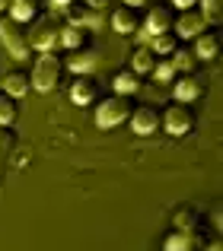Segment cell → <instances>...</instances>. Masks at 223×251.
Segmentation results:
<instances>
[{
	"mask_svg": "<svg viewBox=\"0 0 223 251\" xmlns=\"http://www.w3.org/2000/svg\"><path fill=\"white\" fill-rule=\"evenodd\" d=\"M160 127L172 137H185L198 127V111L192 108L188 102H172L166 111L160 115Z\"/></svg>",
	"mask_w": 223,
	"mask_h": 251,
	"instance_id": "6da1fadb",
	"label": "cell"
},
{
	"mask_svg": "<svg viewBox=\"0 0 223 251\" xmlns=\"http://www.w3.org/2000/svg\"><path fill=\"white\" fill-rule=\"evenodd\" d=\"M131 108H134V105H131V96L115 92V96L102 99V102L96 105V124H99L102 130H112V127H118V124L128 121Z\"/></svg>",
	"mask_w": 223,
	"mask_h": 251,
	"instance_id": "7a4b0ae2",
	"label": "cell"
},
{
	"mask_svg": "<svg viewBox=\"0 0 223 251\" xmlns=\"http://www.w3.org/2000/svg\"><path fill=\"white\" fill-rule=\"evenodd\" d=\"M61 70H64L61 57L51 54V51H42V54H38V61H35V67H32V74H29L32 89L51 92V89L57 86V80H61Z\"/></svg>",
	"mask_w": 223,
	"mask_h": 251,
	"instance_id": "3957f363",
	"label": "cell"
},
{
	"mask_svg": "<svg viewBox=\"0 0 223 251\" xmlns=\"http://www.w3.org/2000/svg\"><path fill=\"white\" fill-rule=\"evenodd\" d=\"M57 32H61V23L55 16H35L32 25L26 29V38H29V48L35 51H51L57 45Z\"/></svg>",
	"mask_w": 223,
	"mask_h": 251,
	"instance_id": "277c9868",
	"label": "cell"
},
{
	"mask_svg": "<svg viewBox=\"0 0 223 251\" xmlns=\"http://www.w3.org/2000/svg\"><path fill=\"white\" fill-rule=\"evenodd\" d=\"M0 42H3V48L10 51L16 61H23V57H29V38H26V25L16 23V19L3 16L0 19Z\"/></svg>",
	"mask_w": 223,
	"mask_h": 251,
	"instance_id": "5b68a950",
	"label": "cell"
},
{
	"mask_svg": "<svg viewBox=\"0 0 223 251\" xmlns=\"http://www.w3.org/2000/svg\"><path fill=\"white\" fill-rule=\"evenodd\" d=\"M204 92H207V76L198 74V70L175 80V102H198Z\"/></svg>",
	"mask_w": 223,
	"mask_h": 251,
	"instance_id": "8992f818",
	"label": "cell"
},
{
	"mask_svg": "<svg viewBox=\"0 0 223 251\" xmlns=\"http://www.w3.org/2000/svg\"><path fill=\"white\" fill-rule=\"evenodd\" d=\"M128 121H131V130L137 137H150V134L160 130V111L153 105H140V108H131Z\"/></svg>",
	"mask_w": 223,
	"mask_h": 251,
	"instance_id": "52a82bcc",
	"label": "cell"
},
{
	"mask_svg": "<svg viewBox=\"0 0 223 251\" xmlns=\"http://www.w3.org/2000/svg\"><path fill=\"white\" fill-rule=\"evenodd\" d=\"M140 29H143V35H160V32H169L172 29V10H169L166 3H156V6H150L147 10V16H143V23H140Z\"/></svg>",
	"mask_w": 223,
	"mask_h": 251,
	"instance_id": "ba28073f",
	"label": "cell"
},
{
	"mask_svg": "<svg viewBox=\"0 0 223 251\" xmlns=\"http://www.w3.org/2000/svg\"><path fill=\"white\" fill-rule=\"evenodd\" d=\"M207 23L204 16L198 13V6H192V10H179V19H172V32L179 38H195L198 32H204Z\"/></svg>",
	"mask_w": 223,
	"mask_h": 251,
	"instance_id": "9c48e42d",
	"label": "cell"
},
{
	"mask_svg": "<svg viewBox=\"0 0 223 251\" xmlns=\"http://www.w3.org/2000/svg\"><path fill=\"white\" fill-rule=\"evenodd\" d=\"M140 10L137 6H128V3H121V6H115V13H112V29L118 32V35H134L137 29H140Z\"/></svg>",
	"mask_w": 223,
	"mask_h": 251,
	"instance_id": "30bf717a",
	"label": "cell"
},
{
	"mask_svg": "<svg viewBox=\"0 0 223 251\" xmlns=\"http://www.w3.org/2000/svg\"><path fill=\"white\" fill-rule=\"evenodd\" d=\"M96 96H99L96 76L93 74H77L74 86H70V102L74 105H89V102H96Z\"/></svg>",
	"mask_w": 223,
	"mask_h": 251,
	"instance_id": "8fae6325",
	"label": "cell"
},
{
	"mask_svg": "<svg viewBox=\"0 0 223 251\" xmlns=\"http://www.w3.org/2000/svg\"><path fill=\"white\" fill-rule=\"evenodd\" d=\"M99 67V54H96L93 48H74L67 54V70H74V74H93V70Z\"/></svg>",
	"mask_w": 223,
	"mask_h": 251,
	"instance_id": "7c38bea8",
	"label": "cell"
},
{
	"mask_svg": "<svg viewBox=\"0 0 223 251\" xmlns=\"http://www.w3.org/2000/svg\"><path fill=\"white\" fill-rule=\"evenodd\" d=\"M61 10H64V23H70V25H96V10L86 0H70Z\"/></svg>",
	"mask_w": 223,
	"mask_h": 251,
	"instance_id": "4fadbf2b",
	"label": "cell"
},
{
	"mask_svg": "<svg viewBox=\"0 0 223 251\" xmlns=\"http://www.w3.org/2000/svg\"><path fill=\"white\" fill-rule=\"evenodd\" d=\"M220 51V32L217 29H204L195 35V54H198V61H211V57H217Z\"/></svg>",
	"mask_w": 223,
	"mask_h": 251,
	"instance_id": "5bb4252c",
	"label": "cell"
},
{
	"mask_svg": "<svg viewBox=\"0 0 223 251\" xmlns=\"http://www.w3.org/2000/svg\"><path fill=\"white\" fill-rule=\"evenodd\" d=\"M86 42H89V32H86V25H70V23H64V25H61V32H57V45H61L64 51L83 48Z\"/></svg>",
	"mask_w": 223,
	"mask_h": 251,
	"instance_id": "9a60e30c",
	"label": "cell"
},
{
	"mask_svg": "<svg viewBox=\"0 0 223 251\" xmlns=\"http://www.w3.org/2000/svg\"><path fill=\"white\" fill-rule=\"evenodd\" d=\"M29 89H32V80H29V74L16 67V70H10V74L3 76V89H0V92H6V96H13V99H23Z\"/></svg>",
	"mask_w": 223,
	"mask_h": 251,
	"instance_id": "2e32d148",
	"label": "cell"
},
{
	"mask_svg": "<svg viewBox=\"0 0 223 251\" xmlns=\"http://www.w3.org/2000/svg\"><path fill=\"white\" fill-rule=\"evenodd\" d=\"M150 51H153L156 57H169L175 48H179V35H175L172 29L169 32H160V35H150V45H147Z\"/></svg>",
	"mask_w": 223,
	"mask_h": 251,
	"instance_id": "e0dca14e",
	"label": "cell"
},
{
	"mask_svg": "<svg viewBox=\"0 0 223 251\" xmlns=\"http://www.w3.org/2000/svg\"><path fill=\"white\" fill-rule=\"evenodd\" d=\"M169 61H172L175 74H192V70L198 67V54H195V48H185V45H179V48L169 54Z\"/></svg>",
	"mask_w": 223,
	"mask_h": 251,
	"instance_id": "ac0fdd59",
	"label": "cell"
},
{
	"mask_svg": "<svg viewBox=\"0 0 223 251\" xmlns=\"http://www.w3.org/2000/svg\"><path fill=\"white\" fill-rule=\"evenodd\" d=\"M112 86H115V92H121V96H131V92L140 89V74H134L131 67L118 70L115 76H112Z\"/></svg>",
	"mask_w": 223,
	"mask_h": 251,
	"instance_id": "d6986e66",
	"label": "cell"
},
{
	"mask_svg": "<svg viewBox=\"0 0 223 251\" xmlns=\"http://www.w3.org/2000/svg\"><path fill=\"white\" fill-rule=\"evenodd\" d=\"M192 248H195L192 229H175V232H169L166 242H163V251H192Z\"/></svg>",
	"mask_w": 223,
	"mask_h": 251,
	"instance_id": "ffe728a7",
	"label": "cell"
},
{
	"mask_svg": "<svg viewBox=\"0 0 223 251\" xmlns=\"http://www.w3.org/2000/svg\"><path fill=\"white\" fill-rule=\"evenodd\" d=\"M6 10H10V19H16V23L26 25L38 16V0H13Z\"/></svg>",
	"mask_w": 223,
	"mask_h": 251,
	"instance_id": "44dd1931",
	"label": "cell"
},
{
	"mask_svg": "<svg viewBox=\"0 0 223 251\" xmlns=\"http://www.w3.org/2000/svg\"><path fill=\"white\" fill-rule=\"evenodd\" d=\"M195 6H198V13L204 16L207 25H211V23L220 25V19H223V0H198Z\"/></svg>",
	"mask_w": 223,
	"mask_h": 251,
	"instance_id": "7402d4cb",
	"label": "cell"
},
{
	"mask_svg": "<svg viewBox=\"0 0 223 251\" xmlns=\"http://www.w3.org/2000/svg\"><path fill=\"white\" fill-rule=\"evenodd\" d=\"M153 64H156V54L150 48H137L134 51V57H131V70H134V74H150V70H153Z\"/></svg>",
	"mask_w": 223,
	"mask_h": 251,
	"instance_id": "603a6c76",
	"label": "cell"
},
{
	"mask_svg": "<svg viewBox=\"0 0 223 251\" xmlns=\"http://www.w3.org/2000/svg\"><path fill=\"white\" fill-rule=\"evenodd\" d=\"M19 118V105L13 96H6V92H0V124H13Z\"/></svg>",
	"mask_w": 223,
	"mask_h": 251,
	"instance_id": "cb8c5ba5",
	"label": "cell"
},
{
	"mask_svg": "<svg viewBox=\"0 0 223 251\" xmlns=\"http://www.w3.org/2000/svg\"><path fill=\"white\" fill-rule=\"evenodd\" d=\"M150 74L156 76V80L160 83H169V80H175V67H172V61H169V57H156V64H153V70H150Z\"/></svg>",
	"mask_w": 223,
	"mask_h": 251,
	"instance_id": "d4e9b609",
	"label": "cell"
},
{
	"mask_svg": "<svg viewBox=\"0 0 223 251\" xmlns=\"http://www.w3.org/2000/svg\"><path fill=\"white\" fill-rule=\"evenodd\" d=\"M195 220H198V213H195V210H188V207L175 213V226H179V229H192Z\"/></svg>",
	"mask_w": 223,
	"mask_h": 251,
	"instance_id": "484cf974",
	"label": "cell"
},
{
	"mask_svg": "<svg viewBox=\"0 0 223 251\" xmlns=\"http://www.w3.org/2000/svg\"><path fill=\"white\" fill-rule=\"evenodd\" d=\"M195 3H198V0H172V6H175V10H192Z\"/></svg>",
	"mask_w": 223,
	"mask_h": 251,
	"instance_id": "4316f807",
	"label": "cell"
},
{
	"mask_svg": "<svg viewBox=\"0 0 223 251\" xmlns=\"http://www.w3.org/2000/svg\"><path fill=\"white\" fill-rule=\"evenodd\" d=\"M89 6H93V10H102V6H109V0H86Z\"/></svg>",
	"mask_w": 223,
	"mask_h": 251,
	"instance_id": "83f0119b",
	"label": "cell"
},
{
	"mask_svg": "<svg viewBox=\"0 0 223 251\" xmlns=\"http://www.w3.org/2000/svg\"><path fill=\"white\" fill-rule=\"evenodd\" d=\"M207 251H223V242H220V235L211 242V245H207Z\"/></svg>",
	"mask_w": 223,
	"mask_h": 251,
	"instance_id": "f1b7e54d",
	"label": "cell"
},
{
	"mask_svg": "<svg viewBox=\"0 0 223 251\" xmlns=\"http://www.w3.org/2000/svg\"><path fill=\"white\" fill-rule=\"evenodd\" d=\"M121 3H128V6H137V10H140V6H147V0H121Z\"/></svg>",
	"mask_w": 223,
	"mask_h": 251,
	"instance_id": "f546056e",
	"label": "cell"
},
{
	"mask_svg": "<svg viewBox=\"0 0 223 251\" xmlns=\"http://www.w3.org/2000/svg\"><path fill=\"white\" fill-rule=\"evenodd\" d=\"M51 3H55V6H67L70 0H51Z\"/></svg>",
	"mask_w": 223,
	"mask_h": 251,
	"instance_id": "4dcf8cb0",
	"label": "cell"
},
{
	"mask_svg": "<svg viewBox=\"0 0 223 251\" xmlns=\"http://www.w3.org/2000/svg\"><path fill=\"white\" fill-rule=\"evenodd\" d=\"M6 6H10V0H0V13H3V10H6Z\"/></svg>",
	"mask_w": 223,
	"mask_h": 251,
	"instance_id": "1f68e13d",
	"label": "cell"
},
{
	"mask_svg": "<svg viewBox=\"0 0 223 251\" xmlns=\"http://www.w3.org/2000/svg\"><path fill=\"white\" fill-rule=\"evenodd\" d=\"M10 3H13V0H10Z\"/></svg>",
	"mask_w": 223,
	"mask_h": 251,
	"instance_id": "d6a6232c",
	"label": "cell"
},
{
	"mask_svg": "<svg viewBox=\"0 0 223 251\" xmlns=\"http://www.w3.org/2000/svg\"><path fill=\"white\" fill-rule=\"evenodd\" d=\"M192 251H195V248H192Z\"/></svg>",
	"mask_w": 223,
	"mask_h": 251,
	"instance_id": "836d02e7",
	"label": "cell"
}]
</instances>
